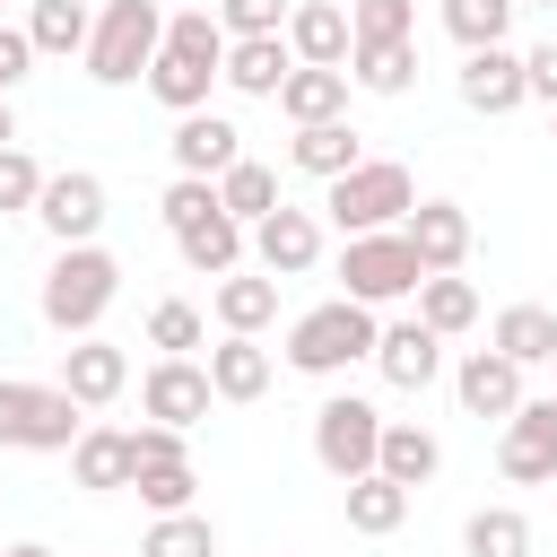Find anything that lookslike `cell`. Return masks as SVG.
Returning a JSON list of instances; mask_svg holds the SVG:
<instances>
[{"label": "cell", "instance_id": "1", "mask_svg": "<svg viewBox=\"0 0 557 557\" xmlns=\"http://www.w3.org/2000/svg\"><path fill=\"white\" fill-rule=\"evenodd\" d=\"M113 296H122V261H113L104 244H61L35 305H44V322H52L61 339H96V322L113 313Z\"/></svg>", "mask_w": 557, "mask_h": 557}, {"label": "cell", "instance_id": "2", "mask_svg": "<svg viewBox=\"0 0 557 557\" xmlns=\"http://www.w3.org/2000/svg\"><path fill=\"white\" fill-rule=\"evenodd\" d=\"M157 44H165V9L157 0H104L96 26H87V78L96 87H131V78H148Z\"/></svg>", "mask_w": 557, "mask_h": 557}, {"label": "cell", "instance_id": "3", "mask_svg": "<svg viewBox=\"0 0 557 557\" xmlns=\"http://www.w3.org/2000/svg\"><path fill=\"white\" fill-rule=\"evenodd\" d=\"M78 435H87V409H78L61 383L0 374V444H9V453H70Z\"/></svg>", "mask_w": 557, "mask_h": 557}, {"label": "cell", "instance_id": "4", "mask_svg": "<svg viewBox=\"0 0 557 557\" xmlns=\"http://www.w3.org/2000/svg\"><path fill=\"white\" fill-rule=\"evenodd\" d=\"M322 209H331L339 235H383V226H400V218L418 209V183H409V165L366 157V165H348V174L322 191Z\"/></svg>", "mask_w": 557, "mask_h": 557}, {"label": "cell", "instance_id": "5", "mask_svg": "<svg viewBox=\"0 0 557 557\" xmlns=\"http://www.w3.org/2000/svg\"><path fill=\"white\" fill-rule=\"evenodd\" d=\"M374 313L366 305H348V296H331V305H313V313H296L287 322V366L296 374H348L357 357H374Z\"/></svg>", "mask_w": 557, "mask_h": 557}, {"label": "cell", "instance_id": "6", "mask_svg": "<svg viewBox=\"0 0 557 557\" xmlns=\"http://www.w3.org/2000/svg\"><path fill=\"white\" fill-rule=\"evenodd\" d=\"M418 278H426V270H418V252L400 244V226H383V235H348V244H339V296L366 305V313L418 296Z\"/></svg>", "mask_w": 557, "mask_h": 557}, {"label": "cell", "instance_id": "7", "mask_svg": "<svg viewBox=\"0 0 557 557\" xmlns=\"http://www.w3.org/2000/svg\"><path fill=\"white\" fill-rule=\"evenodd\" d=\"M374 444H383V409H374V400H357V392H331V400L313 409V461H322L339 487L374 470Z\"/></svg>", "mask_w": 557, "mask_h": 557}, {"label": "cell", "instance_id": "8", "mask_svg": "<svg viewBox=\"0 0 557 557\" xmlns=\"http://www.w3.org/2000/svg\"><path fill=\"white\" fill-rule=\"evenodd\" d=\"M209 366L200 357H157L148 374H139V409H148V426H174V435H191L200 418H209Z\"/></svg>", "mask_w": 557, "mask_h": 557}, {"label": "cell", "instance_id": "9", "mask_svg": "<svg viewBox=\"0 0 557 557\" xmlns=\"http://www.w3.org/2000/svg\"><path fill=\"white\" fill-rule=\"evenodd\" d=\"M35 226H44L52 244H96V226H104V174H87V165L44 174V191H35Z\"/></svg>", "mask_w": 557, "mask_h": 557}, {"label": "cell", "instance_id": "10", "mask_svg": "<svg viewBox=\"0 0 557 557\" xmlns=\"http://www.w3.org/2000/svg\"><path fill=\"white\" fill-rule=\"evenodd\" d=\"M496 470H505L513 487L557 479V400H522V409L505 418V435H496Z\"/></svg>", "mask_w": 557, "mask_h": 557}, {"label": "cell", "instance_id": "11", "mask_svg": "<svg viewBox=\"0 0 557 557\" xmlns=\"http://www.w3.org/2000/svg\"><path fill=\"white\" fill-rule=\"evenodd\" d=\"M400 244L418 252L426 278H444V270L470 261V209H461V200H418V209L400 218Z\"/></svg>", "mask_w": 557, "mask_h": 557}, {"label": "cell", "instance_id": "12", "mask_svg": "<svg viewBox=\"0 0 557 557\" xmlns=\"http://www.w3.org/2000/svg\"><path fill=\"white\" fill-rule=\"evenodd\" d=\"M252 261H261V278H305V270L322 261V218L278 200V209L252 226Z\"/></svg>", "mask_w": 557, "mask_h": 557}, {"label": "cell", "instance_id": "13", "mask_svg": "<svg viewBox=\"0 0 557 557\" xmlns=\"http://www.w3.org/2000/svg\"><path fill=\"white\" fill-rule=\"evenodd\" d=\"M165 148H174V174L218 183V174L244 157V131H235L226 113H209V104H200V113H183V122H174V139H165Z\"/></svg>", "mask_w": 557, "mask_h": 557}, {"label": "cell", "instance_id": "14", "mask_svg": "<svg viewBox=\"0 0 557 557\" xmlns=\"http://www.w3.org/2000/svg\"><path fill=\"white\" fill-rule=\"evenodd\" d=\"M287 52L305 70H348V9L339 0H287Z\"/></svg>", "mask_w": 557, "mask_h": 557}, {"label": "cell", "instance_id": "15", "mask_svg": "<svg viewBox=\"0 0 557 557\" xmlns=\"http://www.w3.org/2000/svg\"><path fill=\"white\" fill-rule=\"evenodd\" d=\"M374 366H383L392 392H426V383L444 374V339H435L426 322H383V331H374Z\"/></svg>", "mask_w": 557, "mask_h": 557}, {"label": "cell", "instance_id": "16", "mask_svg": "<svg viewBox=\"0 0 557 557\" xmlns=\"http://www.w3.org/2000/svg\"><path fill=\"white\" fill-rule=\"evenodd\" d=\"M453 392H461L470 418H513V409L531 400V392H522V366L496 357V348H470V357L453 366Z\"/></svg>", "mask_w": 557, "mask_h": 557}, {"label": "cell", "instance_id": "17", "mask_svg": "<svg viewBox=\"0 0 557 557\" xmlns=\"http://www.w3.org/2000/svg\"><path fill=\"white\" fill-rule=\"evenodd\" d=\"M61 392H70L78 409H104V400L131 392V357H122L113 339H78V348H61Z\"/></svg>", "mask_w": 557, "mask_h": 557}, {"label": "cell", "instance_id": "18", "mask_svg": "<svg viewBox=\"0 0 557 557\" xmlns=\"http://www.w3.org/2000/svg\"><path fill=\"white\" fill-rule=\"evenodd\" d=\"M461 104L470 113H513V104H531L522 96V52H505V44H487V52H461Z\"/></svg>", "mask_w": 557, "mask_h": 557}, {"label": "cell", "instance_id": "19", "mask_svg": "<svg viewBox=\"0 0 557 557\" xmlns=\"http://www.w3.org/2000/svg\"><path fill=\"white\" fill-rule=\"evenodd\" d=\"M270 104H278L296 131H305V122H348V70H305V61H296Z\"/></svg>", "mask_w": 557, "mask_h": 557}, {"label": "cell", "instance_id": "20", "mask_svg": "<svg viewBox=\"0 0 557 557\" xmlns=\"http://www.w3.org/2000/svg\"><path fill=\"white\" fill-rule=\"evenodd\" d=\"M287 70H296L287 35H244V44H226V61H218V78H226L235 96H278Z\"/></svg>", "mask_w": 557, "mask_h": 557}, {"label": "cell", "instance_id": "21", "mask_svg": "<svg viewBox=\"0 0 557 557\" xmlns=\"http://www.w3.org/2000/svg\"><path fill=\"white\" fill-rule=\"evenodd\" d=\"M209 305H218V322H226L235 339H261V331L278 322V278H261V270H226Z\"/></svg>", "mask_w": 557, "mask_h": 557}, {"label": "cell", "instance_id": "22", "mask_svg": "<svg viewBox=\"0 0 557 557\" xmlns=\"http://www.w3.org/2000/svg\"><path fill=\"white\" fill-rule=\"evenodd\" d=\"M374 470H383L392 487H426V479L444 470V444H435L426 426H409V418H383V444H374Z\"/></svg>", "mask_w": 557, "mask_h": 557}, {"label": "cell", "instance_id": "23", "mask_svg": "<svg viewBox=\"0 0 557 557\" xmlns=\"http://www.w3.org/2000/svg\"><path fill=\"white\" fill-rule=\"evenodd\" d=\"M70 479H78L87 496L131 487V426H87V435L70 444Z\"/></svg>", "mask_w": 557, "mask_h": 557}, {"label": "cell", "instance_id": "24", "mask_svg": "<svg viewBox=\"0 0 557 557\" xmlns=\"http://www.w3.org/2000/svg\"><path fill=\"white\" fill-rule=\"evenodd\" d=\"M287 165H296V174H313V183H339L348 165H366V148H357V131H348V122H305V131L287 139Z\"/></svg>", "mask_w": 557, "mask_h": 557}, {"label": "cell", "instance_id": "25", "mask_svg": "<svg viewBox=\"0 0 557 557\" xmlns=\"http://www.w3.org/2000/svg\"><path fill=\"white\" fill-rule=\"evenodd\" d=\"M209 392H218V400H261V392H270V348L226 331V339L209 348Z\"/></svg>", "mask_w": 557, "mask_h": 557}, {"label": "cell", "instance_id": "26", "mask_svg": "<svg viewBox=\"0 0 557 557\" xmlns=\"http://www.w3.org/2000/svg\"><path fill=\"white\" fill-rule=\"evenodd\" d=\"M487 348L513 357V366H548V357H557V313H548V305H505L496 331H487Z\"/></svg>", "mask_w": 557, "mask_h": 557}, {"label": "cell", "instance_id": "27", "mask_svg": "<svg viewBox=\"0 0 557 557\" xmlns=\"http://www.w3.org/2000/svg\"><path fill=\"white\" fill-rule=\"evenodd\" d=\"M218 209H226V218H235V226L252 235V226H261V218L278 209V174H270L261 157H235V165L218 174Z\"/></svg>", "mask_w": 557, "mask_h": 557}, {"label": "cell", "instance_id": "28", "mask_svg": "<svg viewBox=\"0 0 557 557\" xmlns=\"http://www.w3.org/2000/svg\"><path fill=\"white\" fill-rule=\"evenodd\" d=\"M400 522H409V487H392L383 470L348 479V531H357V540H392Z\"/></svg>", "mask_w": 557, "mask_h": 557}, {"label": "cell", "instance_id": "29", "mask_svg": "<svg viewBox=\"0 0 557 557\" xmlns=\"http://www.w3.org/2000/svg\"><path fill=\"white\" fill-rule=\"evenodd\" d=\"M409 78H418V44H348V87L409 96Z\"/></svg>", "mask_w": 557, "mask_h": 557}, {"label": "cell", "instance_id": "30", "mask_svg": "<svg viewBox=\"0 0 557 557\" xmlns=\"http://www.w3.org/2000/svg\"><path fill=\"white\" fill-rule=\"evenodd\" d=\"M174 252L200 270V278H226V270H244V226L218 209V218H200V226H183L174 235Z\"/></svg>", "mask_w": 557, "mask_h": 557}, {"label": "cell", "instance_id": "31", "mask_svg": "<svg viewBox=\"0 0 557 557\" xmlns=\"http://www.w3.org/2000/svg\"><path fill=\"white\" fill-rule=\"evenodd\" d=\"M418 322H426L435 339H461V331L479 322V287H470L461 270H444V278H418Z\"/></svg>", "mask_w": 557, "mask_h": 557}, {"label": "cell", "instance_id": "32", "mask_svg": "<svg viewBox=\"0 0 557 557\" xmlns=\"http://www.w3.org/2000/svg\"><path fill=\"white\" fill-rule=\"evenodd\" d=\"M209 87H218V70H200V61H174V52H157V61H148V96H157L174 122H183V113H200V104H209Z\"/></svg>", "mask_w": 557, "mask_h": 557}, {"label": "cell", "instance_id": "33", "mask_svg": "<svg viewBox=\"0 0 557 557\" xmlns=\"http://www.w3.org/2000/svg\"><path fill=\"white\" fill-rule=\"evenodd\" d=\"M87 0H35L26 9V44H35V61L44 52H87Z\"/></svg>", "mask_w": 557, "mask_h": 557}, {"label": "cell", "instance_id": "34", "mask_svg": "<svg viewBox=\"0 0 557 557\" xmlns=\"http://www.w3.org/2000/svg\"><path fill=\"white\" fill-rule=\"evenodd\" d=\"M461 557H531V522L513 505H479L461 522Z\"/></svg>", "mask_w": 557, "mask_h": 557}, {"label": "cell", "instance_id": "35", "mask_svg": "<svg viewBox=\"0 0 557 557\" xmlns=\"http://www.w3.org/2000/svg\"><path fill=\"white\" fill-rule=\"evenodd\" d=\"M157 52H174V61H200V70H218L226 61V26H218V9H174L165 17V44Z\"/></svg>", "mask_w": 557, "mask_h": 557}, {"label": "cell", "instance_id": "36", "mask_svg": "<svg viewBox=\"0 0 557 557\" xmlns=\"http://www.w3.org/2000/svg\"><path fill=\"white\" fill-rule=\"evenodd\" d=\"M505 26H513V0H444V35H453L461 52L505 44Z\"/></svg>", "mask_w": 557, "mask_h": 557}, {"label": "cell", "instance_id": "37", "mask_svg": "<svg viewBox=\"0 0 557 557\" xmlns=\"http://www.w3.org/2000/svg\"><path fill=\"white\" fill-rule=\"evenodd\" d=\"M418 0H348V44H409Z\"/></svg>", "mask_w": 557, "mask_h": 557}, {"label": "cell", "instance_id": "38", "mask_svg": "<svg viewBox=\"0 0 557 557\" xmlns=\"http://www.w3.org/2000/svg\"><path fill=\"white\" fill-rule=\"evenodd\" d=\"M139 557H218V531H209V513H157Z\"/></svg>", "mask_w": 557, "mask_h": 557}, {"label": "cell", "instance_id": "39", "mask_svg": "<svg viewBox=\"0 0 557 557\" xmlns=\"http://www.w3.org/2000/svg\"><path fill=\"white\" fill-rule=\"evenodd\" d=\"M131 487H139V505H148V513H191L200 470H191V461H148V470H131Z\"/></svg>", "mask_w": 557, "mask_h": 557}, {"label": "cell", "instance_id": "40", "mask_svg": "<svg viewBox=\"0 0 557 557\" xmlns=\"http://www.w3.org/2000/svg\"><path fill=\"white\" fill-rule=\"evenodd\" d=\"M209 339V322H200V305H183V296H165L157 313H148V348H165V357H191Z\"/></svg>", "mask_w": 557, "mask_h": 557}, {"label": "cell", "instance_id": "41", "mask_svg": "<svg viewBox=\"0 0 557 557\" xmlns=\"http://www.w3.org/2000/svg\"><path fill=\"white\" fill-rule=\"evenodd\" d=\"M157 218H165V235H183V226L218 218V183H191V174H174V183H165V200H157Z\"/></svg>", "mask_w": 557, "mask_h": 557}, {"label": "cell", "instance_id": "42", "mask_svg": "<svg viewBox=\"0 0 557 557\" xmlns=\"http://www.w3.org/2000/svg\"><path fill=\"white\" fill-rule=\"evenodd\" d=\"M35 191H44V165L26 157V148H0V218H35Z\"/></svg>", "mask_w": 557, "mask_h": 557}, {"label": "cell", "instance_id": "43", "mask_svg": "<svg viewBox=\"0 0 557 557\" xmlns=\"http://www.w3.org/2000/svg\"><path fill=\"white\" fill-rule=\"evenodd\" d=\"M218 26H226V44L278 35V26H287V0H218Z\"/></svg>", "mask_w": 557, "mask_h": 557}, {"label": "cell", "instance_id": "44", "mask_svg": "<svg viewBox=\"0 0 557 557\" xmlns=\"http://www.w3.org/2000/svg\"><path fill=\"white\" fill-rule=\"evenodd\" d=\"M148 461H191V444L174 426H131V470H148Z\"/></svg>", "mask_w": 557, "mask_h": 557}, {"label": "cell", "instance_id": "45", "mask_svg": "<svg viewBox=\"0 0 557 557\" xmlns=\"http://www.w3.org/2000/svg\"><path fill=\"white\" fill-rule=\"evenodd\" d=\"M522 96H540V104H548V113H557V35H548V44H531V52H522Z\"/></svg>", "mask_w": 557, "mask_h": 557}, {"label": "cell", "instance_id": "46", "mask_svg": "<svg viewBox=\"0 0 557 557\" xmlns=\"http://www.w3.org/2000/svg\"><path fill=\"white\" fill-rule=\"evenodd\" d=\"M35 70V44H26V26H0V104H9V87Z\"/></svg>", "mask_w": 557, "mask_h": 557}, {"label": "cell", "instance_id": "47", "mask_svg": "<svg viewBox=\"0 0 557 557\" xmlns=\"http://www.w3.org/2000/svg\"><path fill=\"white\" fill-rule=\"evenodd\" d=\"M0 148H17V113L9 104H0Z\"/></svg>", "mask_w": 557, "mask_h": 557}, {"label": "cell", "instance_id": "48", "mask_svg": "<svg viewBox=\"0 0 557 557\" xmlns=\"http://www.w3.org/2000/svg\"><path fill=\"white\" fill-rule=\"evenodd\" d=\"M0 557H52V548H44V540H17V548H0Z\"/></svg>", "mask_w": 557, "mask_h": 557}, {"label": "cell", "instance_id": "49", "mask_svg": "<svg viewBox=\"0 0 557 557\" xmlns=\"http://www.w3.org/2000/svg\"><path fill=\"white\" fill-rule=\"evenodd\" d=\"M513 9H557V0H513Z\"/></svg>", "mask_w": 557, "mask_h": 557}, {"label": "cell", "instance_id": "50", "mask_svg": "<svg viewBox=\"0 0 557 557\" xmlns=\"http://www.w3.org/2000/svg\"><path fill=\"white\" fill-rule=\"evenodd\" d=\"M0 9H17V0H0ZM26 9H35V0H26Z\"/></svg>", "mask_w": 557, "mask_h": 557}, {"label": "cell", "instance_id": "51", "mask_svg": "<svg viewBox=\"0 0 557 557\" xmlns=\"http://www.w3.org/2000/svg\"><path fill=\"white\" fill-rule=\"evenodd\" d=\"M548 366H557V357H548ZM548 400H557V392H548Z\"/></svg>", "mask_w": 557, "mask_h": 557}, {"label": "cell", "instance_id": "52", "mask_svg": "<svg viewBox=\"0 0 557 557\" xmlns=\"http://www.w3.org/2000/svg\"><path fill=\"white\" fill-rule=\"evenodd\" d=\"M548 139H557V122H548Z\"/></svg>", "mask_w": 557, "mask_h": 557}]
</instances>
